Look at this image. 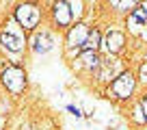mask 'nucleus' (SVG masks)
<instances>
[{
	"label": "nucleus",
	"instance_id": "14",
	"mask_svg": "<svg viewBox=\"0 0 147 130\" xmlns=\"http://www.w3.org/2000/svg\"><path fill=\"white\" fill-rule=\"evenodd\" d=\"M67 108H69V113H71V115L80 117V111H78V108H76V106H67Z\"/></svg>",
	"mask_w": 147,
	"mask_h": 130
},
{
	"label": "nucleus",
	"instance_id": "12",
	"mask_svg": "<svg viewBox=\"0 0 147 130\" xmlns=\"http://www.w3.org/2000/svg\"><path fill=\"white\" fill-rule=\"evenodd\" d=\"M110 5L115 7L117 11H128L136 5V0H110Z\"/></svg>",
	"mask_w": 147,
	"mask_h": 130
},
{
	"label": "nucleus",
	"instance_id": "8",
	"mask_svg": "<svg viewBox=\"0 0 147 130\" xmlns=\"http://www.w3.org/2000/svg\"><path fill=\"white\" fill-rule=\"evenodd\" d=\"M123 43H125L123 32H119V30H108L106 39L102 41V46L106 48V52H108V54H117V52L123 50Z\"/></svg>",
	"mask_w": 147,
	"mask_h": 130
},
{
	"label": "nucleus",
	"instance_id": "7",
	"mask_svg": "<svg viewBox=\"0 0 147 130\" xmlns=\"http://www.w3.org/2000/svg\"><path fill=\"white\" fill-rule=\"evenodd\" d=\"M32 50H35V54H46V52H50L52 48H54V37H52L48 30H41V32H35L32 35Z\"/></svg>",
	"mask_w": 147,
	"mask_h": 130
},
{
	"label": "nucleus",
	"instance_id": "9",
	"mask_svg": "<svg viewBox=\"0 0 147 130\" xmlns=\"http://www.w3.org/2000/svg\"><path fill=\"white\" fill-rule=\"evenodd\" d=\"M145 22H147V2H143L136 9H132V13H130V24H132V26H141V24H145Z\"/></svg>",
	"mask_w": 147,
	"mask_h": 130
},
{
	"label": "nucleus",
	"instance_id": "4",
	"mask_svg": "<svg viewBox=\"0 0 147 130\" xmlns=\"http://www.w3.org/2000/svg\"><path fill=\"white\" fill-rule=\"evenodd\" d=\"M89 28H87V24H76V26L71 28V30L67 32V48L69 50H82L84 48V43H87V39H89Z\"/></svg>",
	"mask_w": 147,
	"mask_h": 130
},
{
	"label": "nucleus",
	"instance_id": "11",
	"mask_svg": "<svg viewBox=\"0 0 147 130\" xmlns=\"http://www.w3.org/2000/svg\"><path fill=\"white\" fill-rule=\"evenodd\" d=\"M100 46H102V35H100V30H91L82 50H97Z\"/></svg>",
	"mask_w": 147,
	"mask_h": 130
},
{
	"label": "nucleus",
	"instance_id": "5",
	"mask_svg": "<svg viewBox=\"0 0 147 130\" xmlns=\"http://www.w3.org/2000/svg\"><path fill=\"white\" fill-rule=\"evenodd\" d=\"M24 37L20 35V32H15V30H11V28H7V30H2L0 32V46L5 48V50H9V52H22L24 50Z\"/></svg>",
	"mask_w": 147,
	"mask_h": 130
},
{
	"label": "nucleus",
	"instance_id": "10",
	"mask_svg": "<svg viewBox=\"0 0 147 130\" xmlns=\"http://www.w3.org/2000/svg\"><path fill=\"white\" fill-rule=\"evenodd\" d=\"M80 61L84 63V67H87V70H93V67L100 63L97 50H82V54H80Z\"/></svg>",
	"mask_w": 147,
	"mask_h": 130
},
{
	"label": "nucleus",
	"instance_id": "1",
	"mask_svg": "<svg viewBox=\"0 0 147 130\" xmlns=\"http://www.w3.org/2000/svg\"><path fill=\"white\" fill-rule=\"evenodd\" d=\"M13 18H15V22L20 24V28L32 30L37 24L41 22V9H39L35 2H22V5L15 7Z\"/></svg>",
	"mask_w": 147,
	"mask_h": 130
},
{
	"label": "nucleus",
	"instance_id": "2",
	"mask_svg": "<svg viewBox=\"0 0 147 130\" xmlns=\"http://www.w3.org/2000/svg\"><path fill=\"white\" fill-rule=\"evenodd\" d=\"M0 83L7 87V91L11 93H22L26 89V72L18 65H11L7 70H2L0 74Z\"/></svg>",
	"mask_w": 147,
	"mask_h": 130
},
{
	"label": "nucleus",
	"instance_id": "13",
	"mask_svg": "<svg viewBox=\"0 0 147 130\" xmlns=\"http://www.w3.org/2000/svg\"><path fill=\"white\" fill-rule=\"evenodd\" d=\"M141 111H143V117H141V119H143V121L147 124V95H145V98L141 100Z\"/></svg>",
	"mask_w": 147,
	"mask_h": 130
},
{
	"label": "nucleus",
	"instance_id": "6",
	"mask_svg": "<svg viewBox=\"0 0 147 130\" xmlns=\"http://www.w3.org/2000/svg\"><path fill=\"white\" fill-rule=\"evenodd\" d=\"M71 9H69V2L67 0H59V2H54V7H52V20H54V24L59 28H67L69 24H71Z\"/></svg>",
	"mask_w": 147,
	"mask_h": 130
},
{
	"label": "nucleus",
	"instance_id": "3",
	"mask_svg": "<svg viewBox=\"0 0 147 130\" xmlns=\"http://www.w3.org/2000/svg\"><path fill=\"white\" fill-rule=\"evenodd\" d=\"M134 87H136V80H134V76L130 72H123V74H119L113 80V93L119 100H128L134 93Z\"/></svg>",
	"mask_w": 147,
	"mask_h": 130
}]
</instances>
